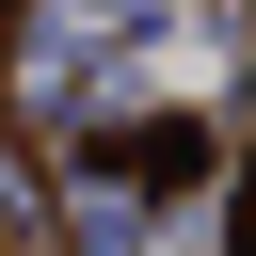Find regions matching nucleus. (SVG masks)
<instances>
[{
  "instance_id": "f257e3e1",
  "label": "nucleus",
  "mask_w": 256,
  "mask_h": 256,
  "mask_svg": "<svg viewBox=\"0 0 256 256\" xmlns=\"http://www.w3.org/2000/svg\"><path fill=\"white\" fill-rule=\"evenodd\" d=\"M0 208H16V160H0Z\"/></svg>"
}]
</instances>
